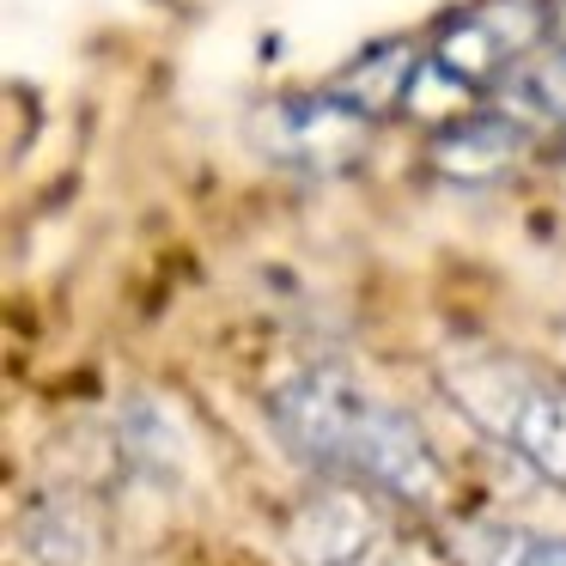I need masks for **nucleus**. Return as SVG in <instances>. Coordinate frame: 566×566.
<instances>
[{
  "label": "nucleus",
  "mask_w": 566,
  "mask_h": 566,
  "mask_svg": "<svg viewBox=\"0 0 566 566\" xmlns=\"http://www.w3.org/2000/svg\"><path fill=\"white\" fill-rule=\"evenodd\" d=\"M524 159V123L500 111H457L444 123H432L427 165L451 184H493Z\"/></svg>",
  "instance_id": "6"
},
{
  "label": "nucleus",
  "mask_w": 566,
  "mask_h": 566,
  "mask_svg": "<svg viewBox=\"0 0 566 566\" xmlns=\"http://www.w3.org/2000/svg\"><path fill=\"white\" fill-rule=\"evenodd\" d=\"M286 548H293L298 566H402L371 488L342 481V475H329L317 493H305L293 505Z\"/></svg>",
  "instance_id": "4"
},
{
  "label": "nucleus",
  "mask_w": 566,
  "mask_h": 566,
  "mask_svg": "<svg viewBox=\"0 0 566 566\" xmlns=\"http://www.w3.org/2000/svg\"><path fill=\"white\" fill-rule=\"evenodd\" d=\"M439 390L457 402V415H469L488 439L524 457L542 481L566 488V384L548 366L475 347L463 359H444Z\"/></svg>",
  "instance_id": "2"
},
{
  "label": "nucleus",
  "mask_w": 566,
  "mask_h": 566,
  "mask_svg": "<svg viewBox=\"0 0 566 566\" xmlns=\"http://www.w3.org/2000/svg\"><path fill=\"white\" fill-rule=\"evenodd\" d=\"M420 62H427V50H415V43H378V50H366L359 62H347L342 74L329 80V92L342 104H354L359 116H390L408 104V92H415V74Z\"/></svg>",
  "instance_id": "7"
},
{
  "label": "nucleus",
  "mask_w": 566,
  "mask_h": 566,
  "mask_svg": "<svg viewBox=\"0 0 566 566\" xmlns=\"http://www.w3.org/2000/svg\"><path fill=\"white\" fill-rule=\"evenodd\" d=\"M250 135L274 165L293 171H347L371 140V116L342 104L335 92H298V98H274L250 116Z\"/></svg>",
  "instance_id": "5"
},
{
  "label": "nucleus",
  "mask_w": 566,
  "mask_h": 566,
  "mask_svg": "<svg viewBox=\"0 0 566 566\" xmlns=\"http://www.w3.org/2000/svg\"><path fill=\"white\" fill-rule=\"evenodd\" d=\"M530 104H536L542 116H554V123L566 128V50H554L542 67H530Z\"/></svg>",
  "instance_id": "9"
},
{
  "label": "nucleus",
  "mask_w": 566,
  "mask_h": 566,
  "mask_svg": "<svg viewBox=\"0 0 566 566\" xmlns=\"http://www.w3.org/2000/svg\"><path fill=\"white\" fill-rule=\"evenodd\" d=\"M554 177H560V189H566V147L554 153Z\"/></svg>",
  "instance_id": "11"
},
{
  "label": "nucleus",
  "mask_w": 566,
  "mask_h": 566,
  "mask_svg": "<svg viewBox=\"0 0 566 566\" xmlns=\"http://www.w3.org/2000/svg\"><path fill=\"white\" fill-rule=\"evenodd\" d=\"M481 566H566V536H542V530H488V536H481Z\"/></svg>",
  "instance_id": "8"
},
{
  "label": "nucleus",
  "mask_w": 566,
  "mask_h": 566,
  "mask_svg": "<svg viewBox=\"0 0 566 566\" xmlns=\"http://www.w3.org/2000/svg\"><path fill=\"white\" fill-rule=\"evenodd\" d=\"M554 31V13L542 0H475L469 13L444 19L427 43V62L439 67L451 86L488 92L512 74L517 62L542 50V38Z\"/></svg>",
  "instance_id": "3"
},
{
  "label": "nucleus",
  "mask_w": 566,
  "mask_h": 566,
  "mask_svg": "<svg viewBox=\"0 0 566 566\" xmlns=\"http://www.w3.org/2000/svg\"><path fill=\"white\" fill-rule=\"evenodd\" d=\"M554 38H560V50H566V7L554 13Z\"/></svg>",
  "instance_id": "10"
},
{
  "label": "nucleus",
  "mask_w": 566,
  "mask_h": 566,
  "mask_svg": "<svg viewBox=\"0 0 566 566\" xmlns=\"http://www.w3.org/2000/svg\"><path fill=\"white\" fill-rule=\"evenodd\" d=\"M269 420L323 475L359 481L415 512H432L444 500V463L427 444V432L390 402L347 384L342 371H293L286 384H274Z\"/></svg>",
  "instance_id": "1"
}]
</instances>
